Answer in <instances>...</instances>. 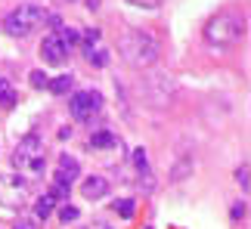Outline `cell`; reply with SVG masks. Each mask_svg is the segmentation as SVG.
<instances>
[{
	"label": "cell",
	"mask_w": 251,
	"mask_h": 229,
	"mask_svg": "<svg viewBox=\"0 0 251 229\" xmlns=\"http://www.w3.org/2000/svg\"><path fill=\"white\" fill-rule=\"evenodd\" d=\"M81 174V164H78V158H72V155H62L59 158V174H56V183H75Z\"/></svg>",
	"instance_id": "9c48e42d"
},
{
	"label": "cell",
	"mask_w": 251,
	"mask_h": 229,
	"mask_svg": "<svg viewBox=\"0 0 251 229\" xmlns=\"http://www.w3.org/2000/svg\"><path fill=\"white\" fill-rule=\"evenodd\" d=\"M28 81H31V87H37V90H44L47 84H50V78H47L44 71H31V74H28Z\"/></svg>",
	"instance_id": "ffe728a7"
},
{
	"label": "cell",
	"mask_w": 251,
	"mask_h": 229,
	"mask_svg": "<svg viewBox=\"0 0 251 229\" xmlns=\"http://www.w3.org/2000/svg\"><path fill=\"white\" fill-rule=\"evenodd\" d=\"M133 207H137V205H133V198H118V202L112 205V211L118 214L121 220H130V217H133Z\"/></svg>",
	"instance_id": "4fadbf2b"
},
{
	"label": "cell",
	"mask_w": 251,
	"mask_h": 229,
	"mask_svg": "<svg viewBox=\"0 0 251 229\" xmlns=\"http://www.w3.org/2000/svg\"><path fill=\"white\" fill-rule=\"evenodd\" d=\"M127 3L143 6V9H155V6H161V0H127Z\"/></svg>",
	"instance_id": "d4e9b609"
},
{
	"label": "cell",
	"mask_w": 251,
	"mask_h": 229,
	"mask_svg": "<svg viewBox=\"0 0 251 229\" xmlns=\"http://www.w3.org/2000/svg\"><path fill=\"white\" fill-rule=\"evenodd\" d=\"M242 37H245V19L236 13H217L205 25V41H208V46H217V50L236 46Z\"/></svg>",
	"instance_id": "6da1fadb"
},
{
	"label": "cell",
	"mask_w": 251,
	"mask_h": 229,
	"mask_svg": "<svg viewBox=\"0 0 251 229\" xmlns=\"http://www.w3.org/2000/svg\"><path fill=\"white\" fill-rule=\"evenodd\" d=\"M189 174H192V158H180L177 167L171 170V180H174V183H180V180H186Z\"/></svg>",
	"instance_id": "5bb4252c"
},
{
	"label": "cell",
	"mask_w": 251,
	"mask_h": 229,
	"mask_svg": "<svg viewBox=\"0 0 251 229\" xmlns=\"http://www.w3.org/2000/svg\"><path fill=\"white\" fill-rule=\"evenodd\" d=\"M41 59L47 65H65L69 59V50H65V44L59 41V34H47L44 44H41Z\"/></svg>",
	"instance_id": "52a82bcc"
},
{
	"label": "cell",
	"mask_w": 251,
	"mask_h": 229,
	"mask_svg": "<svg viewBox=\"0 0 251 229\" xmlns=\"http://www.w3.org/2000/svg\"><path fill=\"white\" fill-rule=\"evenodd\" d=\"M102 109V96L100 90H81V93H72V114L75 121H90L93 114H100Z\"/></svg>",
	"instance_id": "5b68a950"
},
{
	"label": "cell",
	"mask_w": 251,
	"mask_h": 229,
	"mask_svg": "<svg viewBox=\"0 0 251 229\" xmlns=\"http://www.w3.org/2000/svg\"><path fill=\"white\" fill-rule=\"evenodd\" d=\"M37 158H44V139L37 137V133H28V137L19 142V149L13 155V164L16 167H28V164H34Z\"/></svg>",
	"instance_id": "8992f818"
},
{
	"label": "cell",
	"mask_w": 251,
	"mask_h": 229,
	"mask_svg": "<svg viewBox=\"0 0 251 229\" xmlns=\"http://www.w3.org/2000/svg\"><path fill=\"white\" fill-rule=\"evenodd\" d=\"M81 192H84V198H90V202H100V198L109 195V183H105V177H96V174H93V177L84 180Z\"/></svg>",
	"instance_id": "ba28073f"
},
{
	"label": "cell",
	"mask_w": 251,
	"mask_h": 229,
	"mask_svg": "<svg viewBox=\"0 0 251 229\" xmlns=\"http://www.w3.org/2000/svg\"><path fill=\"white\" fill-rule=\"evenodd\" d=\"M47 90L53 93V96H65V93L72 90V74H59V78H53L47 84Z\"/></svg>",
	"instance_id": "8fae6325"
},
{
	"label": "cell",
	"mask_w": 251,
	"mask_h": 229,
	"mask_svg": "<svg viewBox=\"0 0 251 229\" xmlns=\"http://www.w3.org/2000/svg\"><path fill=\"white\" fill-rule=\"evenodd\" d=\"M133 167H140V170H146V167H149V161H146V149H133Z\"/></svg>",
	"instance_id": "7402d4cb"
},
{
	"label": "cell",
	"mask_w": 251,
	"mask_h": 229,
	"mask_svg": "<svg viewBox=\"0 0 251 229\" xmlns=\"http://www.w3.org/2000/svg\"><path fill=\"white\" fill-rule=\"evenodd\" d=\"M121 56L133 69H149V65L158 62V44H155V37L146 34V31H130L121 41Z\"/></svg>",
	"instance_id": "7a4b0ae2"
},
{
	"label": "cell",
	"mask_w": 251,
	"mask_h": 229,
	"mask_svg": "<svg viewBox=\"0 0 251 229\" xmlns=\"http://www.w3.org/2000/svg\"><path fill=\"white\" fill-rule=\"evenodd\" d=\"M236 180H239V186H242V192H248V167L245 164L236 170Z\"/></svg>",
	"instance_id": "cb8c5ba5"
},
{
	"label": "cell",
	"mask_w": 251,
	"mask_h": 229,
	"mask_svg": "<svg viewBox=\"0 0 251 229\" xmlns=\"http://www.w3.org/2000/svg\"><path fill=\"white\" fill-rule=\"evenodd\" d=\"M0 106H16V87H9V81L0 78Z\"/></svg>",
	"instance_id": "9a60e30c"
},
{
	"label": "cell",
	"mask_w": 251,
	"mask_h": 229,
	"mask_svg": "<svg viewBox=\"0 0 251 229\" xmlns=\"http://www.w3.org/2000/svg\"><path fill=\"white\" fill-rule=\"evenodd\" d=\"M81 37H84V44H87V50H93V46H96V44H100V37H102V34H100V28H87V31H84Z\"/></svg>",
	"instance_id": "d6986e66"
},
{
	"label": "cell",
	"mask_w": 251,
	"mask_h": 229,
	"mask_svg": "<svg viewBox=\"0 0 251 229\" xmlns=\"http://www.w3.org/2000/svg\"><path fill=\"white\" fill-rule=\"evenodd\" d=\"M87 59H90L93 69H105V62H109V53H105V50H87Z\"/></svg>",
	"instance_id": "2e32d148"
},
{
	"label": "cell",
	"mask_w": 251,
	"mask_h": 229,
	"mask_svg": "<svg viewBox=\"0 0 251 229\" xmlns=\"http://www.w3.org/2000/svg\"><path fill=\"white\" fill-rule=\"evenodd\" d=\"M59 41L65 44V50H69V46H75L81 41V31H75V28H62V34H59Z\"/></svg>",
	"instance_id": "ac0fdd59"
},
{
	"label": "cell",
	"mask_w": 251,
	"mask_h": 229,
	"mask_svg": "<svg viewBox=\"0 0 251 229\" xmlns=\"http://www.w3.org/2000/svg\"><path fill=\"white\" fill-rule=\"evenodd\" d=\"M44 19H47V9L34 6V3H22L3 19V28L9 37H28L31 31H37L44 25Z\"/></svg>",
	"instance_id": "3957f363"
},
{
	"label": "cell",
	"mask_w": 251,
	"mask_h": 229,
	"mask_svg": "<svg viewBox=\"0 0 251 229\" xmlns=\"http://www.w3.org/2000/svg\"><path fill=\"white\" fill-rule=\"evenodd\" d=\"M229 214H233V220H245L248 205H245V202H239V205H233V211H229Z\"/></svg>",
	"instance_id": "603a6c76"
},
{
	"label": "cell",
	"mask_w": 251,
	"mask_h": 229,
	"mask_svg": "<svg viewBox=\"0 0 251 229\" xmlns=\"http://www.w3.org/2000/svg\"><path fill=\"white\" fill-rule=\"evenodd\" d=\"M174 96V78L168 74H149L146 81H143V99L149 102V106L155 109H165Z\"/></svg>",
	"instance_id": "277c9868"
},
{
	"label": "cell",
	"mask_w": 251,
	"mask_h": 229,
	"mask_svg": "<svg viewBox=\"0 0 251 229\" xmlns=\"http://www.w3.org/2000/svg\"><path fill=\"white\" fill-rule=\"evenodd\" d=\"M69 189H72V186H65V183H56V180H53L50 198H53V202H56V198H69Z\"/></svg>",
	"instance_id": "44dd1931"
},
{
	"label": "cell",
	"mask_w": 251,
	"mask_h": 229,
	"mask_svg": "<svg viewBox=\"0 0 251 229\" xmlns=\"http://www.w3.org/2000/svg\"><path fill=\"white\" fill-rule=\"evenodd\" d=\"M118 146V137L112 130H96L90 137V149H115Z\"/></svg>",
	"instance_id": "30bf717a"
},
{
	"label": "cell",
	"mask_w": 251,
	"mask_h": 229,
	"mask_svg": "<svg viewBox=\"0 0 251 229\" xmlns=\"http://www.w3.org/2000/svg\"><path fill=\"white\" fill-rule=\"evenodd\" d=\"M16 229H37V220H31V217H19Z\"/></svg>",
	"instance_id": "484cf974"
},
{
	"label": "cell",
	"mask_w": 251,
	"mask_h": 229,
	"mask_svg": "<svg viewBox=\"0 0 251 229\" xmlns=\"http://www.w3.org/2000/svg\"><path fill=\"white\" fill-rule=\"evenodd\" d=\"M50 214H53V198L50 195H41L34 202V220H47Z\"/></svg>",
	"instance_id": "7c38bea8"
},
{
	"label": "cell",
	"mask_w": 251,
	"mask_h": 229,
	"mask_svg": "<svg viewBox=\"0 0 251 229\" xmlns=\"http://www.w3.org/2000/svg\"><path fill=\"white\" fill-rule=\"evenodd\" d=\"M78 217H81V211H78L75 205H69V202H65V205L59 207V220H62V223H75Z\"/></svg>",
	"instance_id": "e0dca14e"
}]
</instances>
